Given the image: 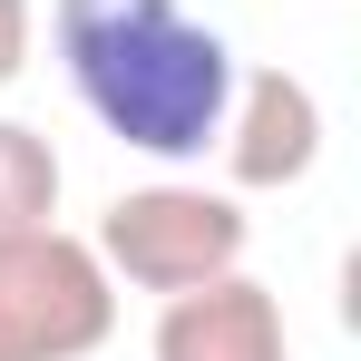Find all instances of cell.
I'll return each instance as SVG.
<instances>
[{
    "instance_id": "1",
    "label": "cell",
    "mask_w": 361,
    "mask_h": 361,
    "mask_svg": "<svg viewBox=\"0 0 361 361\" xmlns=\"http://www.w3.org/2000/svg\"><path fill=\"white\" fill-rule=\"evenodd\" d=\"M49 30H59V68L78 108L118 147L157 166H185L215 147L225 98H235V49L185 0H59Z\"/></svg>"
},
{
    "instance_id": "2",
    "label": "cell",
    "mask_w": 361,
    "mask_h": 361,
    "mask_svg": "<svg viewBox=\"0 0 361 361\" xmlns=\"http://www.w3.org/2000/svg\"><path fill=\"white\" fill-rule=\"evenodd\" d=\"M254 225H244L235 195H215V185H127L118 205L98 215V264H108V283H137V293H195V283H215V274H235Z\"/></svg>"
},
{
    "instance_id": "3",
    "label": "cell",
    "mask_w": 361,
    "mask_h": 361,
    "mask_svg": "<svg viewBox=\"0 0 361 361\" xmlns=\"http://www.w3.org/2000/svg\"><path fill=\"white\" fill-rule=\"evenodd\" d=\"M118 332V283L98 244L30 225L0 235V361H88Z\"/></svg>"
},
{
    "instance_id": "4",
    "label": "cell",
    "mask_w": 361,
    "mask_h": 361,
    "mask_svg": "<svg viewBox=\"0 0 361 361\" xmlns=\"http://www.w3.org/2000/svg\"><path fill=\"white\" fill-rule=\"evenodd\" d=\"M215 157L225 176L274 195V185H302L322 166V98L302 88L293 68H235V98H225V127H215Z\"/></svg>"
},
{
    "instance_id": "5",
    "label": "cell",
    "mask_w": 361,
    "mask_h": 361,
    "mask_svg": "<svg viewBox=\"0 0 361 361\" xmlns=\"http://www.w3.org/2000/svg\"><path fill=\"white\" fill-rule=\"evenodd\" d=\"M157 361H293V332H283V302L235 264V274H215L195 293H166Z\"/></svg>"
},
{
    "instance_id": "6",
    "label": "cell",
    "mask_w": 361,
    "mask_h": 361,
    "mask_svg": "<svg viewBox=\"0 0 361 361\" xmlns=\"http://www.w3.org/2000/svg\"><path fill=\"white\" fill-rule=\"evenodd\" d=\"M59 215V147L39 127L0 118V235H30Z\"/></svg>"
},
{
    "instance_id": "7",
    "label": "cell",
    "mask_w": 361,
    "mask_h": 361,
    "mask_svg": "<svg viewBox=\"0 0 361 361\" xmlns=\"http://www.w3.org/2000/svg\"><path fill=\"white\" fill-rule=\"evenodd\" d=\"M30 39H39V10L30 0H0V88L30 68Z\"/></svg>"
}]
</instances>
